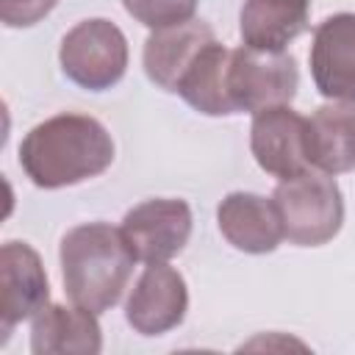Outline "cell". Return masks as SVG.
<instances>
[{"label":"cell","instance_id":"obj_1","mask_svg":"<svg viewBox=\"0 0 355 355\" xmlns=\"http://www.w3.org/2000/svg\"><path fill=\"white\" fill-rule=\"evenodd\" d=\"M114 164V139L89 114L64 111L33 125L19 144V166L39 189L78 186Z\"/></svg>","mask_w":355,"mask_h":355},{"label":"cell","instance_id":"obj_2","mask_svg":"<svg viewBox=\"0 0 355 355\" xmlns=\"http://www.w3.org/2000/svg\"><path fill=\"white\" fill-rule=\"evenodd\" d=\"M58 258L67 297L94 313L119 302L136 263L122 227L108 222H86L67 230Z\"/></svg>","mask_w":355,"mask_h":355},{"label":"cell","instance_id":"obj_3","mask_svg":"<svg viewBox=\"0 0 355 355\" xmlns=\"http://www.w3.org/2000/svg\"><path fill=\"white\" fill-rule=\"evenodd\" d=\"M272 200L280 211L286 239L297 247L327 244L341 230L344 197L336 178L322 169H305L280 180Z\"/></svg>","mask_w":355,"mask_h":355},{"label":"cell","instance_id":"obj_4","mask_svg":"<svg viewBox=\"0 0 355 355\" xmlns=\"http://www.w3.org/2000/svg\"><path fill=\"white\" fill-rule=\"evenodd\" d=\"M58 58L75 86L105 92L116 86L128 69V39L111 19H83L64 33Z\"/></svg>","mask_w":355,"mask_h":355},{"label":"cell","instance_id":"obj_5","mask_svg":"<svg viewBox=\"0 0 355 355\" xmlns=\"http://www.w3.org/2000/svg\"><path fill=\"white\" fill-rule=\"evenodd\" d=\"M297 86L300 72L291 53L255 50L247 44L230 50L227 92L236 114H258L272 105H288L297 94Z\"/></svg>","mask_w":355,"mask_h":355},{"label":"cell","instance_id":"obj_6","mask_svg":"<svg viewBox=\"0 0 355 355\" xmlns=\"http://www.w3.org/2000/svg\"><path fill=\"white\" fill-rule=\"evenodd\" d=\"M250 150L258 166L277 180L311 169L308 119L291 105H272L252 114Z\"/></svg>","mask_w":355,"mask_h":355},{"label":"cell","instance_id":"obj_7","mask_svg":"<svg viewBox=\"0 0 355 355\" xmlns=\"http://www.w3.org/2000/svg\"><path fill=\"white\" fill-rule=\"evenodd\" d=\"M122 233L136 261L164 263L186 247L191 236V208L175 197L144 200L125 214Z\"/></svg>","mask_w":355,"mask_h":355},{"label":"cell","instance_id":"obj_8","mask_svg":"<svg viewBox=\"0 0 355 355\" xmlns=\"http://www.w3.org/2000/svg\"><path fill=\"white\" fill-rule=\"evenodd\" d=\"M50 300L47 272L39 252L25 241H6L0 247V333H8L33 319Z\"/></svg>","mask_w":355,"mask_h":355},{"label":"cell","instance_id":"obj_9","mask_svg":"<svg viewBox=\"0 0 355 355\" xmlns=\"http://www.w3.org/2000/svg\"><path fill=\"white\" fill-rule=\"evenodd\" d=\"M313 86L330 103L355 105V14L341 11L322 19L311 42Z\"/></svg>","mask_w":355,"mask_h":355},{"label":"cell","instance_id":"obj_10","mask_svg":"<svg viewBox=\"0 0 355 355\" xmlns=\"http://www.w3.org/2000/svg\"><path fill=\"white\" fill-rule=\"evenodd\" d=\"M186 308L189 291L183 275L166 261L147 263L125 302V319L141 336H164L186 319Z\"/></svg>","mask_w":355,"mask_h":355},{"label":"cell","instance_id":"obj_11","mask_svg":"<svg viewBox=\"0 0 355 355\" xmlns=\"http://www.w3.org/2000/svg\"><path fill=\"white\" fill-rule=\"evenodd\" d=\"M216 225L230 247L250 255L272 252L286 239L275 200H266L252 191L227 194L216 208Z\"/></svg>","mask_w":355,"mask_h":355},{"label":"cell","instance_id":"obj_12","mask_svg":"<svg viewBox=\"0 0 355 355\" xmlns=\"http://www.w3.org/2000/svg\"><path fill=\"white\" fill-rule=\"evenodd\" d=\"M214 39V28L202 19H189L172 28L153 31L144 42L147 78L164 92H178V83L186 75V69L194 64L200 50Z\"/></svg>","mask_w":355,"mask_h":355},{"label":"cell","instance_id":"obj_13","mask_svg":"<svg viewBox=\"0 0 355 355\" xmlns=\"http://www.w3.org/2000/svg\"><path fill=\"white\" fill-rule=\"evenodd\" d=\"M31 349L36 355H97L103 349L97 313L80 305H44L31 324Z\"/></svg>","mask_w":355,"mask_h":355},{"label":"cell","instance_id":"obj_14","mask_svg":"<svg viewBox=\"0 0 355 355\" xmlns=\"http://www.w3.org/2000/svg\"><path fill=\"white\" fill-rule=\"evenodd\" d=\"M311 0H244L239 33L247 47L280 53L308 28Z\"/></svg>","mask_w":355,"mask_h":355},{"label":"cell","instance_id":"obj_15","mask_svg":"<svg viewBox=\"0 0 355 355\" xmlns=\"http://www.w3.org/2000/svg\"><path fill=\"white\" fill-rule=\"evenodd\" d=\"M311 166L341 175L355 169V105L327 103L319 105L308 119Z\"/></svg>","mask_w":355,"mask_h":355},{"label":"cell","instance_id":"obj_16","mask_svg":"<svg viewBox=\"0 0 355 355\" xmlns=\"http://www.w3.org/2000/svg\"><path fill=\"white\" fill-rule=\"evenodd\" d=\"M227 67H230V50L216 39L208 42L194 58V64L186 69V75L180 78L175 94H180L194 111L205 116L236 114L227 92Z\"/></svg>","mask_w":355,"mask_h":355},{"label":"cell","instance_id":"obj_17","mask_svg":"<svg viewBox=\"0 0 355 355\" xmlns=\"http://www.w3.org/2000/svg\"><path fill=\"white\" fill-rule=\"evenodd\" d=\"M125 11L150 31L172 28L194 19L197 0H122Z\"/></svg>","mask_w":355,"mask_h":355},{"label":"cell","instance_id":"obj_18","mask_svg":"<svg viewBox=\"0 0 355 355\" xmlns=\"http://www.w3.org/2000/svg\"><path fill=\"white\" fill-rule=\"evenodd\" d=\"M58 0H0V19L6 28H31L44 19Z\"/></svg>","mask_w":355,"mask_h":355}]
</instances>
